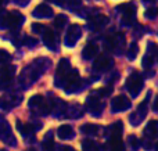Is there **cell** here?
I'll return each mask as SVG.
<instances>
[{
  "label": "cell",
  "mask_w": 158,
  "mask_h": 151,
  "mask_svg": "<svg viewBox=\"0 0 158 151\" xmlns=\"http://www.w3.org/2000/svg\"><path fill=\"white\" fill-rule=\"evenodd\" d=\"M82 150L83 151H101V147L96 141L90 140V139H85L82 141Z\"/></svg>",
  "instance_id": "obj_21"
},
{
  "label": "cell",
  "mask_w": 158,
  "mask_h": 151,
  "mask_svg": "<svg viewBox=\"0 0 158 151\" xmlns=\"http://www.w3.org/2000/svg\"><path fill=\"white\" fill-rule=\"evenodd\" d=\"M57 135H58V137L63 139V140H68V139L74 137V129H72V126H69V125H61L57 130Z\"/></svg>",
  "instance_id": "obj_19"
},
{
  "label": "cell",
  "mask_w": 158,
  "mask_h": 151,
  "mask_svg": "<svg viewBox=\"0 0 158 151\" xmlns=\"http://www.w3.org/2000/svg\"><path fill=\"white\" fill-rule=\"evenodd\" d=\"M81 132L86 136H94L96 133L98 132V126L94 124H85L81 128Z\"/></svg>",
  "instance_id": "obj_23"
},
{
  "label": "cell",
  "mask_w": 158,
  "mask_h": 151,
  "mask_svg": "<svg viewBox=\"0 0 158 151\" xmlns=\"http://www.w3.org/2000/svg\"><path fill=\"white\" fill-rule=\"evenodd\" d=\"M14 75H15V67L14 65H4L0 71V90L7 89L10 86L11 80H13Z\"/></svg>",
  "instance_id": "obj_7"
},
{
  "label": "cell",
  "mask_w": 158,
  "mask_h": 151,
  "mask_svg": "<svg viewBox=\"0 0 158 151\" xmlns=\"http://www.w3.org/2000/svg\"><path fill=\"white\" fill-rule=\"evenodd\" d=\"M67 21H68V18H67L64 14H60V15H57V17H56V19H54L56 28H57V29H63L64 25L67 24Z\"/></svg>",
  "instance_id": "obj_25"
},
{
  "label": "cell",
  "mask_w": 158,
  "mask_h": 151,
  "mask_svg": "<svg viewBox=\"0 0 158 151\" xmlns=\"http://www.w3.org/2000/svg\"><path fill=\"white\" fill-rule=\"evenodd\" d=\"M144 136L146 137H158V121L157 119H151L147 124V126L144 128Z\"/></svg>",
  "instance_id": "obj_17"
},
{
  "label": "cell",
  "mask_w": 158,
  "mask_h": 151,
  "mask_svg": "<svg viewBox=\"0 0 158 151\" xmlns=\"http://www.w3.org/2000/svg\"><path fill=\"white\" fill-rule=\"evenodd\" d=\"M0 137H2V140L7 144H11V146L15 144V139L13 137V133H11L10 126H8L6 122H2V124H0Z\"/></svg>",
  "instance_id": "obj_15"
},
{
  "label": "cell",
  "mask_w": 158,
  "mask_h": 151,
  "mask_svg": "<svg viewBox=\"0 0 158 151\" xmlns=\"http://www.w3.org/2000/svg\"><path fill=\"white\" fill-rule=\"evenodd\" d=\"M112 65V60L107 55H98L94 61H93V69L97 72H104L107 69H110Z\"/></svg>",
  "instance_id": "obj_10"
},
{
  "label": "cell",
  "mask_w": 158,
  "mask_h": 151,
  "mask_svg": "<svg viewBox=\"0 0 158 151\" xmlns=\"http://www.w3.org/2000/svg\"><path fill=\"white\" fill-rule=\"evenodd\" d=\"M81 33H82L81 27L77 24H72L71 27L68 28V32H67V36H65L67 46H74V44L79 40V38H81Z\"/></svg>",
  "instance_id": "obj_9"
},
{
  "label": "cell",
  "mask_w": 158,
  "mask_h": 151,
  "mask_svg": "<svg viewBox=\"0 0 158 151\" xmlns=\"http://www.w3.org/2000/svg\"><path fill=\"white\" fill-rule=\"evenodd\" d=\"M128 143H129V146H131V149L133 151L139 149V140H137V137L135 135L129 136V137H128Z\"/></svg>",
  "instance_id": "obj_27"
},
{
  "label": "cell",
  "mask_w": 158,
  "mask_h": 151,
  "mask_svg": "<svg viewBox=\"0 0 158 151\" xmlns=\"http://www.w3.org/2000/svg\"><path fill=\"white\" fill-rule=\"evenodd\" d=\"M86 107L89 108L90 112H93L94 115H98V114L103 111V103H100L97 94H92L86 99Z\"/></svg>",
  "instance_id": "obj_11"
},
{
  "label": "cell",
  "mask_w": 158,
  "mask_h": 151,
  "mask_svg": "<svg viewBox=\"0 0 158 151\" xmlns=\"http://www.w3.org/2000/svg\"><path fill=\"white\" fill-rule=\"evenodd\" d=\"M111 108L112 111H125L128 108H131V100L125 96H117L112 99Z\"/></svg>",
  "instance_id": "obj_12"
},
{
  "label": "cell",
  "mask_w": 158,
  "mask_h": 151,
  "mask_svg": "<svg viewBox=\"0 0 158 151\" xmlns=\"http://www.w3.org/2000/svg\"><path fill=\"white\" fill-rule=\"evenodd\" d=\"M60 150H61V151H75L71 146H61V149H60Z\"/></svg>",
  "instance_id": "obj_32"
},
{
  "label": "cell",
  "mask_w": 158,
  "mask_h": 151,
  "mask_svg": "<svg viewBox=\"0 0 158 151\" xmlns=\"http://www.w3.org/2000/svg\"><path fill=\"white\" fill-rule=\"evenodd\" d=\"M117 10L121 13V17H122V22L126 25H131L132 22L135 21V14H136V6H135L133 2L126 3V4L118 6Z\"/></svg>",
  "instance_id": "obj_5"
},
{
  "label": "cell",
  "mask_w": 158,
  "mask_h": 151,
  "mask_svg": "<svg viewBox=\"0 0 158 151\" xmlns=\"http://www.w3.org/2000/svg\"><path fill=\"white\" fill-rule=\"evenodd\" d=\"M111 90H112L111 88H101V89H98V90H97V96L107 97V96H110V94H111Z\"/></svg>",
  "instance_id": "obj_31"
},
{
  "label": "cell",
  "mask_w": 158,
  "mask_h": 151,
  "mask_svg": "<svg viewBox=\"0 0 158 151\" xmlns=\"http://www.w3.org/2000/svg\"><path fill=\"white\" fill-rule=\"evenodd\" d=\"M17 129H18V132L21 133L22 136H28L35 132V128L31 124H22V122H19V121L17 122Z\"/></svg>",
  "instance_id": "obj_22"
},
{
  "label": "cell",
  "mask_w": 158,
  "mask_h": 151,
  "mask_svg": "<svg viewBox=\"0 0 158 151\" xmlns=\"http://www.w3.org/2000/svg\"><path fill=\"white\" fill-rule=\"evenodd\" d=\"M33 15L38 17V18H49V17L53 15V10L50 6L42 3V4H39L38 7L33 10Z\"/></svg>",
  "instance_id": "obj_16"
},
{
  "label": "cell",
  "mask_w": 158,
  "mask_h": 151,
  "mask_svg": "<svg viewBox=\"0 0 158 151\" xmlns=\"http://www.w3.org/2000/svg\"><path fill=\"white\" fill-rule=\"evenodd\" d=\"M71 71H72V68H71L69 61L67 60V58L60 60V63H58V65H57V71H56V86H63L67 75Z\"/></svg>",
  "instance_id": "obj_6"
},
{
  "label": "cell",
  "mask_w": 158,
  "mask_h": 151,
  "mask_svg": "<svg viewBox=\"0 0 158 151\" xmlns=\"http://www.w3.org/2000/svg\"><path fill=\"white\" fill-rule=\"evenodd\" d=\"M29 107L32 108V110L38 111L40 115H47V114H50L53 110V104L49 103L43 96H40V94H36V96H33L32 99L29 100Z\"/></svg>",
  "instance_id": "obj_2"
},
{
  "label": "cell",
  "mask_w": 158,
  "mask_h": 151,
  "mask_svg": "<svg viewBox=\"0 0 158 151\" xmlns=\"http://www.w3.org/2000/svg\"><path fill=\"white\" fill-rule=\"evenodd\" d=\"M148 97H150V93H148L147 99H146L144 101L140 103V105L137 107V110L131 115V122L133 124V126H136L137 124H140V122L144 119L146 114H147V100H148Z\"/></svg>",
  "instance_id": "obj_8"
},
{
  "label": "cell",
  "mask_w": 158,
  "mask_h": 151,
  "mask_svg": "<svg viewBox=\"0 0 158 151\" xmlns=\"http://www.w3.org/2000/svg\"><path fill=\"white\" fill-rule=\"evenodd\" d=\"M43 42L47 47H50V49H54L56 47V33L53 32V29L47 28V29L43 32Z\"/></svg>",
  "instance_id": "obj_20"
},
{
  "label": "cell",
  "mask_w": 158,
  "mask_h": 151,
  "mask_svg": "<svg viewBox=\"0 0 158 151\" xmlns=\"http://www.w3.org/2000/svg\"><path fill=\"white\" fill-rule=\"evenodd\" d=\"M144 2H154V0H144Z\"/></svg>",
  "instance_id": "obj_36"
},
{
  "label": "cell",
  "mask_w": 158,
  "mask_h": 151,
  "mask_svg": "<svg viewBox=\"0 0 158 151\" xmlns=\"http://www.w3.org/2000/svg\"><path fill=\"white\" fill-rule=\"evenodd\" d=\"M21 99H22V96H15L14 93L7 94V96H4V97L0 99V105H2L3 108H6V110H10V108L15 107Z\"/></svg>",
  "instance_id": "obj_14"
},
{
  "label": "cell",
  "mask_w": 158,
  "mask_h": 151,
  "mask_svg": "<svg viewBox=\"0 0 158 151\" xmlns=\"http://www.w3.org/2000/svg\"><path fill=\"white\" fill-rule=\"evenodd\" d=\"M10 60H11L10 53H7L6 50L0 49V65H8Z\"/></svg>",
  "instance_id": "obj_26"
},
{
  "label": "cell",
  "mask_w": 158,
  "mask_h": 151,
  "mask_svg": "<svg viewBox=\"0 0 158 151\" xmlns=\"http://www.w3.org/2000/svg\"><path fill=\"white\" fill-rule=\"evenodd\" d=\"M22 21H24V17L17 11L4 13L0 15V27H8L11 29H14V28H18L22 24Z\"/></svg>",
  "instance_id": "obj_3"
},
{
  "label": "cell",
  "mask_w": 158,
  "mask_h": 151,
  "mask_svg": "<svg viewBox=\"0 0 158 151\" xmlns=\"http://www.w3.org/2000/svg\"><path fill=\"white\" fill-rule=\"evenodd\" d=\"M0 151H4V150H0Z\"/></svg>",
  "instance_id": "obj_38"
},
{
  "label": "cell",
  "mask_w": 158,
  "mask_h": 151,
  "mask_svg": "<svg viewBox=\"0 0 158 151\" xmlns=\"http://www.w3.org/2000/svg\"><path fill=\"white\" fill-rule=\"evenodd\" d=\"M137 53H139V46H137L136 43H132L131 46L128 47V50H126V55H128L129 60H135Z\"/></svg>",
  "instance_id": "obj_24"
},
{
  "label": "cell",
  "mask_w": 158,
  "mask_h": 151,
  "mask_svg": "<svg viewBox=\"0 0 158 151\" xmlns=\"http://www.w3.org/2000/svg\"><path fill=\"white\" fill-rule=\"evenodd\" d=\"M87 24H89V28L90 29H101V28H104L107 24H108V17L104 15V14H97V15H93L92 18L87 21Z\"/></svg>",
  "instance_id": "obj_13"
},
{
  "label": "cell",
  "mask_w": 158,
  "mask_h": 151,
  "mask_svg": "<svg viewBox=\"0 0 158 151\" xmlns=\"http://www.w3.org/2000/svg\"><path fill=\"white\" fill-rule=\"evenodd\" d=\"M158 15V8L157 7H150L147 11H146V17L148 19H154Z\"/></svg>",
  "instance_id": "obj_29"
},
{
  "label": "cell",
  "mask_w": 158,
  "mask_h": 151,
  "mask_svg": "<svg viewBox=\"0 0 158 151\" xmlns=\"http://www.w3.org/2000/svg\"><path fill=\"white\" fill-rule=\"evenodd\" d=\"M32 32L33 33H42L43 35V32L47 29V27H44L43 24H32Z\"/></svg>",
  "instance_id": "obj_28"
},
{
  "label": "cell",
  "mask_w": 158,
  "mask_h": 151,
  "mask_svg": "<svg viewBox=\"0 0 158 151\" xmlns=\"http://www.w3.org/2000/svg\"><path fill=\"white\" fill-rule=\"evenodd\" d=\"M54 141L52 140V139H46L44 140V143H43V147H44V150L46 151H54Z\"/></svg>",
  "instance_id": "obj_30"
},
{
  "label": "cell",
  "mask_w": 158,
  "mask_h": 151,
  "mask_svg": "<svg viewBox=\"0 0 158 151\" xmlns=\"http://www.w3.org/2000/svg\"><path fill=\"white\" fill-rule=\"evenodd\" d=\"M156 150H157V151H158V143H157V144H156Z\"/></svg>",
  "instance_id": "obj_35"
},
{
  "label": "cell",
  "mask_w": 158,
  "mask_h": 151,
  "mask_svg": "<svg viewBox=\"0 0 158 151\" xmlns=\"http://www.w3.org/2000/svg\"><path fill=\"white\" fill-rule=\"evenodd\" d=\"M50 2H54V3H57V4H60L61 0H50Z\"/></svg>",
  "instance_id": "obj_34"
},
{
  "label": "cell",
  "mask_w": 158,
  "mask_h": 151,
  "mask_svg": "<svg viewBox=\"0 0 158 151\" xmlns=\"http://www.w3.org/2000/svg\"><path fill=\"white\" fill-rule=\"evenodd\" d=\"M97 51H98V47L96 46V44L87 43L86 46L83 47V50H82V57H83L85 60H92V58H94L96 55H97Z\"/></svg>",
  "instance_id": "obj_18"
},
{
  "label": "cell",
  "mask_w": 158,
  "mask_h": 151,
  "mask_svg": "<svg viewBox=\"0 0 158 151\" xmlns=\"http://www.w3.org/2000/svg\"><path fill=\"white\" fill-rule=\"evenodd\" d=\"M154 111H158V97H157V99H156V103H154Z\"/></svg>",
  "instance_id": "obj_33"
},
{
  "label": "cell",
  "mask_w": 158,
  "mask_h": 151,
  "mask_svg": "<svg viewBox=\"0 0 158 151\" xmlns=\"http://www.w3.org/2000/svg\"><path fill=\"white\" fill-rule=\"evenodd\" d=\"M125 88L129 90V93L132 94L133 97H136L137 94L142 92L143 89V78L140 74L137 72H133V74L129 75V78L126 79V85Z\"/></svg>",
  "instance_id": "obj_4"
},
{
  "label": "cell",
  "mask_w": 158,
  "mask_h": 151,
  "mask_svg": "<svg viewBox=\"0 0 158 151\" xmlns=\"http://www.w3.org/2000/svg\"><path fill=\"white\" fill-rule=\"evenodd\" d=\"M122 122L117 121L111 125V133H110V151H123V141H122Z\"/></svg>",
  "instance_id": "obj_1"
},
{
  "label": "cell",
  "mask_w": 158,
  "mask_h": 151,
  "mask_svg": "<svg viewBox=\"0 0 158 151\" xmlns=\"http://www.w3.org/2000/svg\"><path fill=\"white\" fill-rule=\"evenodd\" d=\"M0 4H2V0H0Z\"/></svg>",
  "instance_id": "obj_37"
}]
</instances>
